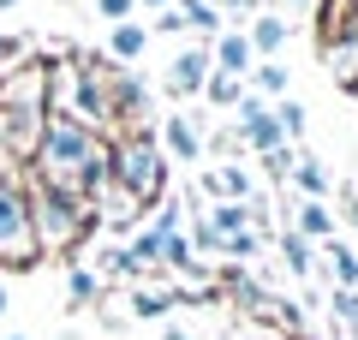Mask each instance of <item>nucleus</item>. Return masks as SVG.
<instances>
[{"instance_id":"obj_1","label":"nucleus","mask_w":358,"mask_h":340,"mask_svg":"<svg viewBox=\"0 0 358 340\" xmlns=\"http://www.w3.org/2000/svg\"><path fill=\"white\" fill-rule=\"evenodd\" d=\"M30 167H36V185L66 191V197H78V203L84 197L102 203V191H108V143L90 126H78V120H54L48 113Z\"/></svg>"},{"instance_id":"obj_24","label":"nucleus","mask_w":358,"mask_h":340,"mask_svg":"<svg viewBox=\"0 0 358 340\" xmlns=\"http://www.w3.org/2000/svg\"><path fill=\"white\" fill-rule=\"evenodd\" d=\"M341 209H346V227L358 233V191L352 185H341Z\"/></svg>"},{"instance_id":"obj_7","label":"nucleus","mask_w":358,"mask_h":340,"mask_svg":"<svg viewBox=\"0 0 358 340\" xmlns=\"http://www.w3.org/2000/svg\"><path fill=\"white\" fill-rule=\"evenodd\" d=\"M209 66H215V72H227V78H245V72L257 66L251 42H245V24H227L215 42H209Z\"/></svg>"},{"instance_id":"obj_11","label":"nucleus","mask_w":358,"mask_h":340,"mask_svg":"<svg viewBox=\"0 0 358 340\" xmlns=\"http://www.w3.org/2000/svg\"><path fill=\"white\" fill-rule=\"evenodd\" d=\"M173 13H179V24H185V30H197V36H209V42L227 30V18H221L209 0H173Z\"/></svg>"},{"instance_id":"obj_27","label":"nucleus","mask_w":358,"mask_h":340,"mask_svg":"<svg viewBox=\"0 0 358 340\" xmlns=\"http://www.w3.org/2000/svg\"><path fill=\"white\" fill-rule=\"evenodd\" d=\"M138 6H155V13H167V6H173V0H138Z\"/></svg>"},{"instance_id":"obj_3","label":"nucleus","mask_w":358,"mask_h":340,"mask_svg":"<svg viewBox=\"0 0 358 340\" xmlns=\"http://www.w3.org/2000/svg\"><path fill=\"white\" fill-rule=\"evenodd\" d=\"M24 203H30V233H36V251H66V245H78L84 233H96V209H90V203H78V197H66V191L30 185Z\"/></svg>"},{"instance_id":"obj_25","label":"nucleus","mask_w":358,"mask_h":340,"mask_svg":"<svg viewBox=\"0 0 358 340\" xmlns=\"http://www.w3.org/2000/svg\"><path fill=\"white\" fill-rule=\"evenodd\" d=\"M155 30H167V36H185V24H179V13H173V6L162 13V24H155Z\"/></svg>"},{"instance_id":"obj_4","label":"nucleus","mask_w":358,"mask_h":340,"mask_svg":"<svg viewBox=\"0 0 358 340\" xmlns=\"http://www.w3.org/2000/svg\"><path fill=\"white\" fill-rule=\"evenodd\" d=\"M0 263L30 269L36 263V233H30V203L13 179H0Z\"/></svg>"},{"instance_id":"obj_21","label":"nucleus","mask_w":358,"mask_h":340,"mask_svg":"<svg viewBox=\"0 0 358 340\" xmlns=\"http://www.w3.org/2000/svg\"><path fill=\"white\" fill-rule=\"evenodd\" d=\"M329 304H334V316H341L346 328H358V292H346V287H334V292H329Z\"/></svg>"},{"instance_id":"obj_14","label":"nucleus","mask_w":358,"mask_h":340,"mask_svg":"<svg viewBox=\"0 0 358 340\" xmlns=\"http://www.w3.org/2000/svg\"><path fill=\"white\" fill-rule=\"evenodd\" d=\"M268 113H275L281 138L299 150V143H305V120H310V113H305V101H299V96H281V101H268Z\"/></svg>"},{"instance_id":"obj_12","label":"nucleus","mask_w":358,"mask_h":340,"mask_svg":"<svg viewBox=\"0 0 358 340\" xmlns=\"http://www.w3.org/2000/svg\"><path fill=\"white\" fill-rule=\"evenodd\" d=\"M322 263H329L334 287L358 292V251H352V245H346V239H322Z\"/></svg>"},{"instance_id":"obj_16","label":"nucleus","mask_w":358,"mask_h":340,"mask_svg":"<svg viewBox=\"0 0 358 340\" xmlns=\"http://www.w3.org/2000/svg\"><path fill=\"white\" fill-rule=\"evenodd\" d=\"M66 299H72V311H84V304H102V275L72 269V275H66Z\"/></svg>"},{"instance_id":"obj_20","label":"nucleus","mask_w":358,"mask_h":340,"mask_svg":"<svg viewBox=\"0 0 358 340\" xmlns=\"http://www.w3.org/2000/svg\"><path fill=\"white\" fill-rule=\"evenodd\" d=\"M257 251H263L257 233H233V239H221V257H239V263H245V257H257Z\"/></svg>"},{"instance_id":"obj_19","label":"nucleus","mask_w":358,"mask_h":340,"mask_svg":"<svg viewBox=\"0 0 358 340\" xmlns=\"http://www.w3.org/2000/svg\"><path fill=\"white\" fill-rule=\"evenodd\" d=\"M173 304H179L173 292H143V287L131 292V316H167V311H173Z\"/></svg>"},{"instance_id":"obj_32","label":"nucleus","mask_w":358,"mask_h":340,"mask_svg":"<svg viewBox=\"0 0 358 340\" xmlns=\"http://www.w3.org/2000/svg\"><path fill=\"white\" fill-rule=\"evenodd\" d=\"M352 96H358V84H352Z\"/></svg>"},{"instance_id":"obj_9","label":"nucleus","mask_w":358,"mask_h":340,"mask_svg":"<svg viewBox=\"0 0 358 340\" xmlns=\"http://www.w3.org/2000/svg\"><path fill=\"white\" fill-rule=\"evenodd\" d=\"M143 48H150V24H138V18H126V24L108 30V60H114V66L143 60Z\"/></svg>"},{"instance_id":"obj_31","label":"nucleus","mask_w":358,"mask_h":340,"mask_svg":"<svg viewBox=\"0 0 358 340\" xmlns=\"http://www.w3.org/2000/svg\"><path fill=\"white\" fill-rule=\"evenodd\" d=\"M6 340H24V334H6Z\"/></svg>"},{"instance_id":"obj_26","label":"nucleus","mask_w":358,"mask_h":340,"mask_svg":"<svg viewBox=\"0 0 358 340\" xmlns=\"http://www.w3.org/2000/svg\"><path fill=\"white\" fill-rule=\"evenodd\" d=\"M162 340H197V334H192V328H167Z\"/></svg>"},{"instance_id":"obj_10","label":"nucleus","mask_w":358,"mask_h":340,"mask_svg":"<svg viewBox=\"0 0 358 340\" xmlns=\"http://www.w3.org/2000/svg\"><path fill=\"white\" fill-rule=\"evenodd\" d=\"M287 185L305 191V203H322V197L334 191V179H329V167H322L317 155H299V162H293V179H287Z\"/></svg>"},{"instance_id":"obj_6","label":"nucleus","mask_w":358,"mask_h":340,"mask_svg":"<svg viewBox=\"0 0 358 340\" xmlns=\"http://www.w3.org/2000/svg\"><path fill=\"white\" fill-rule=\"evenodd\" d=\"M287 36H293V24H287V13H281V6H263L257 18H245V42H251V54H257V60H281Z\"/></svg>"},{"instance_id":"obj_5","label":"nucleus","mask_w":358,"mask_h":340,"mask_svg":"<svg viewBox=\"0 0 358 340\" xmlns=\"http://www.w3.org/2000/svg\"><path fill=\"white\" fill-rule=\"evenodd\" d=\"M209 42H197V48H179L173 54V66H167V90H173L179 101H197L203 96V84H209Z\"/></svg>"},{"instance_id":"obj_8","label":"nucleus","mask_w":358,"mask_h":340,"mask_svg":"<svg viewBox=\"0 0 358 340\" xmlns=\"http://www.w3.org/2000/svg\"><path fill=\"white\" fill-rule=\"evenodd\" d=\"M162 155H173V162H203V126H192L185 113H162Z\"/></svg>"},{"instance_id":"obj_18","label":"nucleus","mask_w":358,"mask_h":340,"mask_svg":"<svg viewBox=\"0 0 358 340\" xmlns=\"http://www.w3.org/2000/svg\"><path fill=\"white\" fill-rule=\"evenodd\" d=\"M293 162H299V150H293V143H281V150L263 155V173L275 179V185H287V179H293Z\"/></svg>"},{"instance_id":"obj_15","label":"nucleus","mask_w":358,"mask_h":340,"mask_svg":"<svg viewBox=\"0 0 358 340\" xmlns=\"http://www.w3.org/2000/svg\"><path fill=\"white\" fill-rule=\"evenodd\" d=\"M281 263H287V269H293V275H299V281H305V275H310V269H317V245H310V239H299L293 227H287V233H281Z\"/></svg>"},{"instance_id":"obj_22","label":"nucleus","mask_w":358,"mask_h":340,"mask_svg":"<svg viewBox=\"0 0 358 340\" xmlns=\"http://www.w3.org/2000/svg\"><path fill=\"white\" fill-rule=\"evenodd\" d=\"M96 13L108 24H126V18H138V0H96Z\"/></svg>"},{"instance_id":"obj_17","label":"nucleus","mask_w":358,"mask_h":340,"mask_svg":"<svg viewBox=\"0 0 358 340\" xmlns=\"http://www.w3.org/2000/svg\"><path fill=\"white\" fill-rule=\"evenodd\" d=\"M245 96V78H227V72H209V84H203V101L209 108H233V101Z\"/></svg>"},{"instance_id":"obj_30","label":"nucleus","mask_w":358,"mask_h":340,"mask_svg":"<svg viewBox=\"0 0 358 340\" xmlns=\"http://www.w3.org/2000/svg\"><path fill=\"white\" fill-rule=\"evenodd\" d=\"M0 311H6V292H0Z\"/></svg>"},{"instance_id":"obj_28","label":"nucleus","mask_w":358,"mask_h":340,"mask_svg":"<svg viewBox=\"0 0 358 340\" xmlns=\"http://www.w3.org/2000/svg\"><path fill=\"white\" fill-rule=\"evenodd\" d=\"M281 6H317V0H281Z\"/></svg>"},{"instance_id":"obj_13","label":"nucleus","mask_w":358,"mask_h":340,"mask_svg":"<svg viewBox=\"0 0 358 340\" xmlns=\"http://www.w3.org/2000/svg\"><path fill=\"white\" fill-rule=\"evenodd\" d=\"M293 233H299V239H310V245L334 239V215H329V203H299V209H293Z\"/></svg>"},{"instance_id":"obj_23","label":"nucleus","mask_w":358,"mask_h":340,"mask_svg":"<svg viewBox=\"0 0 358 340\" xmlns=\"http://www.w3.org/2000/svg\"><path fill=\"white\" fill-rule=\"evenodd\" d=\"M18 54H24V42L0 30V78H6V72H18Z\"/></svg>"},{"instance_id":"obj_2","label":"nucleus","mask_w":358,"mask_h":340,"mask_svg":"<svg viewBox=\"0 0 358 340\" xmlns=\"http://www.w3.org/2000/svg\"><path fill=\"white\" fill-rule=\"evenodd\" d=\"M108 191L126 197L131 209H150L167 197V155L155 150L150 132H126L120 143H108Z\"/></svg>"},{"instance_id":"obj_29","label":"nucleus","mask_w":358,"mask_h":340,"mask_svg":"<svg viewBox=\"0 0 358 340\" xmlns=\"http://www.w3.org/2000/svg\"><path fill=\"white\" fill-rule=\"evenodd\" d=\"M13 6H18V0H0V13H13Z\"/></svg>"}]
</instances>
